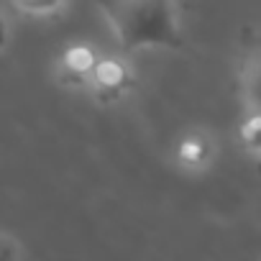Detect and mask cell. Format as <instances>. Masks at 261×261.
<instances>
[{
	"label": "cell",
	"instance_id": "6da1fadb",
	"mask_svg": "<svg viewBox=\"0 0 261 261\" xmlns=\"http://www.w3.org/2000/svg\"><path fill=\"white\" fill-rule=\"evenodd\" d=\"M123 51L182 49L177 0H95Z\"/></svg>",
	"mask_w": 261,
	"mask_h": 261
},
{
	"label": "cell",
	"instance_id": "7a4b0ae2",
	"mask_svg": "<svg viewBox=\"0 0 261 261\" xmlns=\"http://www.w3.org/2000/svg\"><path fill=\"white\" fill-rule=\"evenodd\" d=\"M134 87V69L123 57H100L87 90L102 105L123 100Z\"/></svg>",
	"mask_w": 261,
	"mask_h": 261
},
{
	"label": "cell",
	"instance_id": "3957f363",
	"mask_svg": "<svg viewBox=\"0 0 261 261\" xmlns=\"http://www.w3.org/2000/svg\"><path fill=\"white\" fill-rule=\"evenodd\" d=\"M100 62V54L90 44H72L62 51L59 57V82L69 87H87L92 80V72Z\"/></svg>",
	"mask_w": 261,
	"mask_h": 261
},
{
	"label": "cell",
	"instance_id": "277c9868",
	"mask_svg": "<svg viewBox=\"0 0 261 261\" xmlns=\"http://www.w3.org/2000/svg\"><path fill=\"white\" fill-rule=\"evenodd\" d=\"M213 151L215 149H213V141H210L207 134H187L179 141V146H177V159H179V164L185 169L200 172V169H205L210 164Z\"/></svg>",
	"mask_w": 261,
	"mask_h": 261
},
{
	"label": "cell",
	"instance_id": "5b68a950",
	"mask_svg": "<svg viewBox=\"0 0 261 261\" xmlns=\"http://www.w3.org/2000/svg\"><path fill=\"white\" fill-rule=\"evenodd\" d=\"M241 100L246 110L261 108V49L253 51L241 67Z\"/></svg>",
	"mask_w": 261,
	"mask_h": 261
},
{
	"label": "cell",
	"instance_id": "8992f818",
	"mask_svg": "<svg viewBox=\"0 0 261 261\" xmlns=\"http://www.w3.org/2000/svg\"><path fill=\"white\" fill-rule=\"evenodd\" d=\"M241 144L248 151L261 154V108L248 110V115L243 118V123H241Z\"/></svg>",
	"mask_w": 261,
	"mask_h": 261
},
{
	"label": "cell",
	"instance_id": "52a82bcc",
	"mask_svg": "<svg viewBox=\"0 0 261 261\" xmlns=\"http://www.w3.org/2000/svg\"><path fill=\"white\" fill-rule=\"evenodd\" d=\"M11 3H13L16 11H21V13H26V16L41 18V16L57 13V11L67 3V0H11Z\"/></svg>",
	"mask_w": 261,
	"mask_h": 261
},
{
	"label": "cell",
	"instance_id": "ba28073f",
	"mask_svg": "<svg viewBox=\"0 0 261 261\" xmlns=\"http://www.w3.org/2000/svg\"><path fill=\"white\" fill-rule=\"evenodd\" d=\"M23 256V248L18 246L16 238L6 236V233H0V261H6V258H18Z\"/></svg>",
	"mask_w": 261,
	"mask_h": 261
},
{
	"label": "cell",
	"instance_id": "9c48e42d",
	"mask_svg": "<svg viewBox=\"0 0 261 261\" xmlns=\"http://www.w3.org/2000/svg\"><path fill=\"white\" fill-rule=\"evenodd\" d=\"M8 41H11V26H8V21H6L3 11H0V51H3V49L8 46Z\"/></svg>",
	"mask_w": 261,
	"mask_h": 261
},
{
	"label": "cell",
	"instance_id": "30bf717a",
	"mask_svg": "<svg viewBox=\"0 0 261 261\" xmlns=\"http://www.w3.org/2000/svg\"><path fill=\"white\" fill-rule=\"evenodd\" d=\"M258 172H261V154H258Z\"/></svg>",
	"mask_w": 261,
	"mask_h": 261
}]
</instances>
